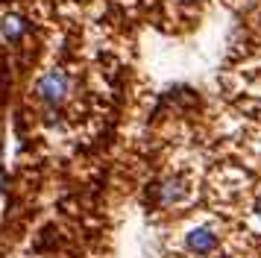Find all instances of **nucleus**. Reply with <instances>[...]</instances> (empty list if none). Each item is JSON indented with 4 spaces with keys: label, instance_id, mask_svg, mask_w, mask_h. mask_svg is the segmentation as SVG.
<instances>
[{
    "label": "nucleus",
    "instance_id": "1",
    "mask_svg": "<svg viewBox=\"0 0 261 258\" xmlns=\"http://www.w3.org/2000/svg\"><path fill=\"white\" fill-rule=\"evenodd\" d=\"M68 91H71V82L65 76V70H59V68L44 70L36 80V100L41 106H47V109H56V106L65 103Z\"/></svg>",
    "mask_w": 261,
    "mask_h": 258
},
{
    "label": "nucleus",
    "instance_id": "3",
    "mask_svg": "<svg viewBox=\"0 0 261 258\" xmlns=\"http://www.w3.org/2000/svg\"><path fill=\"white\" fill-rule=\"evenodd\" d=\"M159 199H162L165 205L185 199V182H182V179H167L165 185H159Z\"/></svg>",
    "mask_w": 261,
    "mask_h": 258
},
{
    "label": "nucleus",
    "instance_id": "2",
    "mask_svg": "<svg viewBox=\"0 0 261 258\" xmlns=\"http://www.w3.org/2000/svg\"><path fill=\"white\" fill-rule=\"evenodd\" d=\"M185 246H188L194 255H208L214 246H217V235L212 229H205V226H197V229H191L185 235Z\"/></svg>",
    "mask_w": 261,
    "mask_h": 258
},
{
    "label": "nucleus",
    "instance_id": "5",
    "mask_svg": "<svg viewBox=\"0 0 261 258\" xmlns=\"http://www.w3.org/2000/svg\"><path fill=\"white\" fill-rule=\"evenodd\" d=\"M255 214H258V217H261V194H258V197H255Z\"/></svg>",
    "mask_w": 261,
    "mask_h": 258
},
{
    "label": "nucleus",
    "instance_id": "6",
    "mask_svg": "<svg viewBox=\"0 0 261 258\" xmlns=\"http://www.w3.org/2000/svg\"><path fill=\"white\" fill-rule=\"evenodd\" d=\"M179 3H194V0H179Z\"/></svg>",
    "mask_w": 261,
    "mask_h": 258
},
{
    "label": "nucleus",
    "instance_id": "4",
    "mask_svg": "<svg viewBox=\"0 0 261 258\" xmlns=\"http://www.w3.org/2000/svg\"><path fill=\"white\" fill-rule=\"evenodd\" d=\"M24 30H27V23H24V18H18V15H6L3 18V23H0V33H3V38H21L24 35Z\"/></svg>",
    "mask_w": 261,
    "mask_h": 258
}]
</instances>
